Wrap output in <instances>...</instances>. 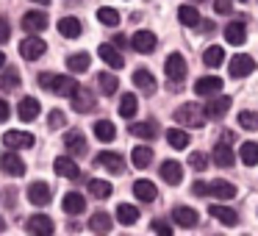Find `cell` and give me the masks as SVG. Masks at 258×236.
<instances>
[{
  "label": "cell",
  "mask_w": 258,
  "mask_h": 236,
  "mask_svg": "<svg viewBox=\"0 0 258 236\" xmlns=\"http://www.w3.org/2000/svg\"><path fill=\"white\" fill-rule=\"evenodd\" d=\"M39 86L56 95H73L78 89V81H73L70 75H53V73H42L39 75Z\"/></svg>",
  "instance_id": "cell-1"
},
{
  "label": "cell",
  "mask_w": 258,
  "mask_h": 236,
  "mask_svg": "<svg viewBox=\"0 0 258 236\" xmlns=\"http://www.w3.org/2000/svg\"><path fill=\"white\" fill-rule=\"evenodd\" d=\"M45 50H47L45 39H39V36H34V34L20 42V56L28 58V62H36L39 56H45Z\"/></svg>",
  "instance_id": "cell-2"
},
{
  "label": "cell",
  "mask_w": 258,
  "mask_h": 236,
  "mask_svg": "<svg viewBox=\"0 0 258 236\" xmlns=\"http://www.w3.org/2000/svg\"><path fill=\"white\" fill-rule=\"evenodd\" d=\"M164 70H167L169 81L180 84V81L186 78V58L180 56V53H172V56H167V62H164Z\"/></svg>",
  "instance_id": "cell-3"
},
{
  "label": "cell",
  "mask_w": 258,
  "mask_h": 236,
  "mask_svg": "<svg viewBox=\"0 0 258 236\" xmlns=\"http://www.w3.org/2000/svg\"><path fill=\"white\" fill-rule=\"evenodd\" d=\"M70 97H73V108L78 114H89L92 108H95V95H92L89 89H84V86H78Z\"/></svg>",
  "instance_id": "cell-4"
},
{
  "label": "cell",
  "mask_w": 258,
  "mask_h": 236,
  "mask_svg": "<svg viewBox=\"0 0 258 236\" xmlns=\"http://www.w3.org/2000/svg\"><path fill=\"white\" fill-rule=\"evenodd\" d=\"M230 78H247V75L255 70V62H252L250 56H244V53H239V56H233V62H230Z\"/></svg>",
  "instance_id": "cell-5"
},
{
  "label": "cell",
  "mask_w": 258,
  "mask_h": 236,
  "mask_svg": "<svg viewBox=\"0 0 258 236\" xmlns=\"http://www.w3.org/2000/svg\"><path fill=\"white\" fill-rule=\"evenodd\" d=\"M28 200L34 203V206H47V203L53 200L50 186H47L45 181H34V184L28 186Z\"/></svg>",
  "instance_id": "cell-6"
},
{
  "label": "cell",
  "mask_w": 258,
  "mask_h": 236,
  "mask_svg": "<svg viewBox=\"0 0 258 236\" xmlns=\"http://www.w3.org/2000/svg\"><path fill=\"white\" fill-rule=\"evenodd\" d=\"M3 145L12 147V150H17V147H34V136L28 131H6Z\"/></svg>",
  "instance_id": "cell-7"
},
{
  "label": "cell",
  "mask_w": 258,
  "mask_h": 236,
  "mask_svg": "<svg viewBox=\"0 0 258 236\" xmlns=\"http://www.w3.org/2000/svg\"><path fill=\"white\" fill-rule=\"evenodd\" d=\"M97 161V167H106L108 172H114V175H122L125 172V161H122V156H117V153H100V156L95 158Z\"/></svg>",
  "instance_id": "cell-8"
},
{
  "label": "cell",
  "mask_w": 258,
  "mask_h": 236,
  "mask_svg": "<svg viewBox=\"0 0 258 236\" xmlns=\"http://www.w3.org/2000/svg\"><path fill=\"white\" fill-rule=\"evenodd\" d=\"M0 169L6 175H14V178H17V175L25 172V164L17 153H3V156H0Z\"/></svg>",
  "instance_id": "cell-9"
},
{
  "label": "cell",
  "mask_w": 258,
  "mask_h": 236,
  "mask_svg": "<svg viewBox=\"0 0 258 236\" xmlns=\"http://www.w3.org/2000/svg\"><path fill=\"white\" fill-rule=\"evenodd\" d=\"M131 45H134L136 53H153L156 50V34H150V31H136Z\"/></svg>",
  "instance_id": "cell-10"
},
{
  "label": "cell",
  "mask_w": 258,
  "mask_h": 236,
  "mask_svg": "<svg viewBox=\"0 0 258 236\" xmlns=\"http://www.w3.org/2000/svg\"><path fill=\"white\" fill-rule=\"evenodd\" d=\"M172 219H175V225H180V228H195V225L200 222L197 211H195V208H189V206H178L172 211Z\"/></svg>",
  "instance_id": "cell-11"
},
{
  "label": "cell",
  "mask_w": 258,
  "mask_h": 236,
  "mask_svg": "<svg viewBox=\"0 0 258 236\" xmlns=\"http://www.w3.org/2000/svg\"><path fill=\"white\" fill-rule=\"evenodd\" d=\"M53 169H56L61 178H70V181H75L81 175V169H78V164L73 161L70 156H58L56 161H53Z\"/></svg>",
  "instance_id": "cell-12"
},
{
  "label": "cell",
  "mask_w": 258,
  "mask_h": 236,
  "mask_svg": "<svg viewBox=\"0 0 258 236\" xmlns=\"http://www.w3.org/2000/svg\"><path fill=\"white\" fill-rule=\"evenodd\" d=\"M23 28L28 31V34H39V31H45L47 28V14H42V12L23 14Z\"/></svg>",
  "instance_id": "cell-13"
},
{
  "label": "cell",
  "mask_w": 258,
  "mask_h": 236,
  "mask_svg": "<svg viewBox=\"0 0 258 236\" xmlns=\"http://www.w3.org/2000/svg\"><path fill=\"white\" fill-rule=\"evenodd\" d=\"M61 208H64V214H84L86 197L81 195V192H67L64 200H61Z\"/></svg>",
  "instance_id": "cell-14"
},
{
  "label": "cell",
  "mask_w": 258,
  "mask_h": 236,
  "mask_svg": "<svg viewBox=\"0 0 258 236\" xmlns=\"http://www.w3.org/2000/svg\"><path fill=\"white\" fill-rule=\"evenodd\" d=\"M211 158H214V164H217V167H222V169L233 167V147H230L228 142H219V145L214 147Z\"/></svg>",
  "instance_id": "cell-15"
},
{
  "label": "cell",
  "mask_w": 258,
  "mask_h": 236,
  "mask_svg": "<svg viewBox=\"0 0 258 236\" xmlns=\"http://www.w3.org/2000/svg\"><path fill=\"white\" fill-rule=\"evenodd\" d=\"M175 120H178L180 125H195V128H200L203 125V114L197 111V106H183V108H178V111H175Z\"/></svg>",
  "instance_id": "cell-16"
},
{
  "label": "cell",
  "mask_w": 258,
  "mask_h": 236,
  "mask_svg": "<svg viewBox=\"0 0 258 236\" xmlns=\"http://www.w3.org/2000/svg\"><path fill=\"white\" fill-rule=\"evenodd\" d=\"M230 97H214V100H208L206 103V117L208 120H219V117H225L228 114V108H230Z\"/></svg>",
  "instance_id": "cell-17"
},
{
  "label": "cell",
  "mask_w": 258,
  "mask_h": 236,
  "mask_svg": "<svg viewBox=\"0 0 258 236\" xmlns=\"http://www.w3.org/2000/svg\"><path fill=\"white\" fill-rule=\"evenodd\" d=\"M97 53H100V58H103V62H106L111 70H122V67H125V58L119 56V50H117L114 45H100V47H97Z\"/></svg>",
  "instance_id": "cell-18"
},
{
  "label": "cell",
  "mask_w": 258,
  "mask_h": 236,
  "mask_svg": "<svg viewBox=\"0 0 258 236\" xmlns=\"http://www.w3.org/2000/svg\"><path fill=\"white\" fill-rule=\"evenodd\" d=\"M219 89H222V81H219L217 75H203V78L195 84V92H197V95H203V97L217 95Z\"/></svg>",
  "instance_id": "cell-19"
},
{
  "label": "cell",
  "mask_w": 258,
  "mask_h": 236,
  "mask_svg": "<svg viewBox=\"0 0 258 236\" xmlns=\"http://www.w3.org/2000/svg\"><path fill=\"white\" fill-rule=\"evenodd\" d=\"M161 178L167 181L169 186H178L180 181H183V167H180L178 161H164L161 164Z\"/></svg>",
  "instance_id": "cell-20"
},
{
  "label": "cell",
  "mask_w": 258,
  "mask_h": 236,
  "mask_svg": "<svg viewBox=\"0 0 258 236\" xmlns=\"http://www.w3.org/2000/svg\"><path fill=\"white\" fill-rule=\"evenodd\" d=\"M64 147H67V153H73V156H84L86 153V139L81 131H70L67 139H64Z\"/></svg>",
  "instance_id": "cell-21"
},
{
  "label": "cell",
  "mask_w": 258,
  "mask_h": 236,
  "mask_svg": "<svg viewBox=\"0 0 258 236\" xmlns=\"http://www.w3.org/2000/svg\"><path fill=\"white\" fill-rule=\"evenodd\" d=\"M28 230L31 233H39V236L53 233V219L45 217V214H34V217L28 219Z\"/></svg>",
  "instance_id": "cell-22"
},
{
  "label": "cell",
  "mask_w": 258,
  "mask_h": 236,
  "mask_svg": "<svg viewBox=\"0 0 258 236\" xmlns=\"http://www.w3.org/2000/svg\"><path fill=\"white\" fill-rule=\"evenodd\" d=\"M17 114H20V120H25V123L36 120V117H39V100H36V97H23Z\"/></svg>",
  "instance_id": "cell-23"
},
{
  "label": "cell",
  "mask_w": 258,
  "mask_h": 236,
  "mask_svg": "<svg viewBox=\"0 0 258 236\" xmlns=\"http://www.w3.org/2000/svg\"><path fill=\"white\" fill-rule=\"evenodd\" d=\"M225 39H228L230 45H244L247 42V28L241 23H228L225 25Z\"/></svg>",
  "instance_id": "cell-24"
},
{
  "label": "cell",
  "mask_w": 258,
  "mask_h": 236,
  "mask_svg": "<svg viewBox=\"0 0 258 236\" xmlns=\"http://www.w3.org/2000/svg\"><path fill=\"white\" fill-rule=\"evenodd\" d=\"M134 84H136V89L145 92V95H153V92H156V81H153V75L147 73V70H136Z\"/></svg>",
  "instance_id": "cell-25"
},
{
  "label": "cell",
  "mask_w": 258,
  "mask_h": 236,
  "mask_svg": "<svg viewBox=\"0 0 258 236\" xmlns=\"http://www.w3.org/2000/svg\"><path fill=\"white\" fill-rule=\"evenodd\" d=\"M134 195L139 197V200H145V203H153L156 200V184H153V181H136L134 184Z\"/></svg>",
  "instance_id": "cell-26"
},
{
  "label": "cell",
  "mask_w": 258,
  "mask_h": 236,
  "mask_svg": "<svg viewBox=\"0 0 258 236\" xmlns=\"http://www.w3.org/2000/svg\"><path fill=\"white\" fill-rule=\"evenodd\" d=\"M58 34L67 36V39H78L81 36V23L75 17H61L58 20Z\"/></svg>",
  "instance_id": "cell-27"
},
{
  "label": "cell",
  "mask_w": 258,
  "mask_h": 236,
  "mask_svg": "<svg viewBox=\"0 0 258 236\" xmlns=\"http://www.w3.org/2000/svg\"><path fill=\"white\" fill-rule=\"evenodd\" d=\"M89 228L95 230V233H108V230H111V214H106V211L92 214V217H89Z\"/></svg>",
  "instance_id": "cell-28"
},
{
  "label": "cell",
  "mask_w": 258,
  "mask_h": 236,
  "mask_svg": "<svg viewBox=\"0 0 258 236\" xmlns=\"http://www.w3.org/2000/svg\"><path fill=\"white\" fill-rule=\"evenodd\" d=\"M211 195L214 197H219V200H230V197L236 195V186L233 184H228V181H211Z\"/></svg>",
  "instance_id": "cell-29"
},
{
  "label": "cell",
  "mask_w": 258,
  "mask_h": 236,
  "mask_svg": "<svg viewBox=\"0 0 258 236\" xmlns=\"http://www.w3.org/2000/svg\"><path fill=\"white\" fill-rule=\"evenodd\" d=\"M178 20L183 25H189V28H197V25H200V12H197L195 6H189V3H186V6L178 9Z\"/></svg>",
  "instance_id": "cell-30"
},
{
  "label": "cell",
  "mask_w": 258,
  "mask_h": 236,
  "mask_svg": "<svg viewBox=\"0 0 258 236\" xmlns=\"http://www.w3.org/2000/svg\"><path fill=\"white\" fill-rule=\"evenodd\" d=\"M89 64H92L89 53H73V56L67 58L70 73H86V70H89Z\"/></svg>",
  "instance_id": "cell-31"
},
{
  "label": "cell",
  "mask_w": 258,
  "mask_h": 236,
  "mask_svg": "<svg viewBox=\"0 0 258 236\" xmlns=\"http://www.w3.org/2000/svg\"><path fill=\"white\" fill-rule=\"evenodd\" d=\"M117 219L122 225H134L136 219H139V208L128 206V203H119V206H117Z\"/></svg>",
  "instance_id": "cell-32"
},
{
  "label": "cell",
  "mask_w": 258,
  "mask_h": 236,
  "mask_svg": "<svg viewBox=\"0 0 258 236\" xmlns=\"http://www.w3.org/2000/svg\"><path fill=\"white\" fill-rule=\"evenodd\" d=\"M136 111H139V100H136V95H122V100H119V114H122L125 120L136 117Z\"/></svg>",
  "instance_id": "cell-33"
},
{
  "label": "cell",
  "mask_w": 258,
  "mask_h": 236,
  "mask_svg": "<svg viewBox=\"0 0 258 236\" xmlns=\"http://www.w3.org/2000/svg\"><path fill=\"white\" fill-rule=\"evenodd\" d=\"M208 214H214L222 225H236V222H239V217H236L233 208H225V206H211V208H208Z\"/></svg>",
  "instance_id": "cell-34"
},
{
  "label": "cell",
  "mask_w": 258,
  "mask_h": 236,
  "mask_svg": "<svg viewBox=\"0 0 258 236\" xmlns=\"http://www.w3.org/2000/svg\"><path fill=\"white\" fill-rule=\"evenodd\" d=\"M95 136L100 142H114V136H117V128H114L108 120H97L95 123Z\"/></svg>",
  "instance_id": "cell-35"
},
{
  "label": "cell",
  "mask_w": 258,
  "mask_h": 236,
  "mask_svg": "<svg viewBox=\"0 0 258 236\" xmlns=\"http://www.w3.org/2000/svg\"><path fill=\"white\" fill-rule=\"evenodd\" d=\"M167 142L175 147V150H183V147H189V134L180 128H169L167 131Z\"/></svg>",
  "instance_id": "cell-36"
},
{
  "label": "cell",
  "mask_w": 258,
  "mask_h": 236,
  "mask_svg": "<svg viewBox=\"0 0 258 236\" xmlns=\"http://www.w3.org/2000/svg\"><path fill=\"white\" fill-rule=\"evenodd\" d=\"M131 134L139 136V139H156L158 128L153 123H134V125H131Z\"/></svg>",
  "instance_id": "cell-37"
},
{
  "label": "cell",
  "mask_w": 258,
  "mask_h": 236,
  "mask_svg": "<svg viewBox=\"0 0 258 236\" xmlns=\"http://www.w3.org/2000/svg\"><path fill=\"white\" fill-rule=\"evenodd\" d=\"M131 158H134V167L136 169H145L147 164L153 161V150H150V147H145V145L134 147V156H131Z\"/></svg>",
  "instance_id": "cell-38"
},
{
  "label": "cell",
  "mask_w": 258,
  "mask_h": 236,
  "mask_svg": "<svg viewBox=\"0 0 258 236\" xmlns=\"http://www.w3.org/2000/svg\"><path fill=\"white\" fill-rule=\"evenodd\" d=\"M203 62H206L208 67H219V64L225 62V50L219 45H211L206 53H203Z\"/></svg>",
  "instance_id": "cell-39"
},
{
  "label": "cell",
  "mask_w": 258,
  "mask_h": 236,
  "mask_svg": "<svg viewBox=\"0 0 258 236\" xmlns=\"http://www.w3.org/2000/svg\"><path fill=\"white\" fill-rule=\"evenodd\" d=\"M97 20H100L103 25H108V28H117L119 25V12L111 6H103L100 12H97Z\"/></svg>",
  "instance_id": "cell-40"
},
{
  "label": "cell",
  "mask_w": 258,
  "mask_h": 236,
  "mask_svg": "<svg viewBox=\"0 0 258 236\" xmlns=\"http://www.w3.org/2000/svg\"><path fill=\"white\" fill-rule=\"evenodd\" d=\"M241 161H244L247 167H255L258 164V145L255 142H244V145H241Z\"/></svg>",
  "instance_id": "cell-41"
},
{
  "label": "cell",
  "mask_w": 258,
  "mask_h": 236,
  "mask_svg": "<svg viewBox=\"0 0 258 236\" xmlns=\"http://www.w3.org/2000/svg\"><path fill=\"white\" fill-rule=\"evenodd\" d=\"M89 192L97 197V200H106L114 189H111V184H108V181H97L95 178V181H89Z\"/></svg>",
  "instance_id": "cell-42"
},
{
  "label": "cell",
  "mask_w": 258,
  "mask_h": 236,
  "mask_svg": "<svg viewBox=\"0 0 258 236\" xmlns=\"http://www.w3.org/2000/svg\"><path fill=\"white\" fill-rule=\"evenodd\" d=\"M97 86H100L103 95H114L119 84H117V78H114L111 73H100V75H97Z\"/></svg>",
  "instance_id": "cell-43"
},
{
  "label": "cell",
  "mask_w": 258,
  "mask_h": 236,
  "mask_svg": "<svg viewBox=\"0 0 258 236\" xmlns=\"http://www.w3.org/2000/svg\"><path fill=\"white\" fill-rule=\"evenodd\" d=\"M239 125L244 131H258V114L255 111H241L239 114Z\"/></svg>",
  "instance_id": "cell-44"
},
{
  "label": "cell",
  "mask_w": 258,
  "mask_h": 236,
  "mask_svg": "<svg viewBox=\"0 0 258 236\" xmlns=\"http://www.w3.org/2000/svg\"><path fill=\"white\" fill-rule=\"evenodd\" d=\"M0 89H3V92L17 89V73H14V70H6V73L0 75Z\"/></svg>",
  "instance_id": "cell-45"
},
{
  "label": "cell",
  "mask_w": 258,
  "mask_h": 236,
  "mask_svg": "<svg viewBox=\"0 0 258 236\" xmlns=\"http://www.w3.org/2000/svg\"><path fill=\"white\" fill-rule=\"evenodd\" d=\"M189 167L191 169H206L208 167V156H206V153H191V156H189Z\"/></svg>",
  "instance_id": "cell-46"
},
{
  "label": "cell",
  "mask_w": 258,
  "mask_h": 236,
  "mask_svg": "<svg viewBox=\"0 0 258 236\" xmlns=\"http://www.w3.org/2000/svg\"><path fill=\"white\" fill-rule=\"evenodd\" d=\"M47 123H50V128H53V131H58V128H64V125H67V117H64L61 111H50Z\"/></svg>",
  "instance_id": "cell-47"
},
{
  "label": "cell",
  "mask_w": 258,
  "mask_h": 236,
  "mask_svg": "<svg viewBox=\"0 0 258 236\" xmlns=\"http://www.w3.org/2000/svg\"><path fill=\"white\" fill-rule=\"evenodd\" d=\"M191 192H195L197 197H206V195H211V184H203V181H195V184H191Z\"/></svg>",
  "instance_id": "cell-48"
},
{
  "label": "cell",
  "mask_w": 258,
  "mask_h": 236,
  "mask_svg": "<svg viewBox=\"0 0 258 236\" xmlns=\"http://www.w3.org/2000/svg\"><path fill=\"white\" fill-rule=\"evenodd\" d=\"M214 9H217V14H230L233 0H214Z\"/></svg>",
  "instance_id": "cell-49"
},
{
  "label": "cell",
  "mask_w": 258,
  "mask_h": 236,
  "mask_svg": "<svg viewBox=\"0 0 258 236\" xmlns=\"http://www.w3.org/2000/svg\"><path fill=\"white\" fill-rule=\"evenodd\" d=\"M153 230H158V233L169 236V233H172V225H169V222H164V219H153Z\"/></svg>",
  "instance_id": "cell-50"
},
{
  "label": "cell",
  "mask_w": 258,
  "mask_h": 236,
  "mask_svg": "<svg viewBox=\"0 0 258 236\" xmlns=\"http://www.w3.org/2000/svg\"><path fill=\"white\" fill-rule=\"evenodd\" d=\"M9 36H12V25H9V20L0 17V45H3V42H9Z\"/></svg>",
  "instance_id": "cell-51"
},
{
  "label": "cell",
  "mask_w": 258,
  "mask_h": 236,
  "mask_svg": "<svg viewBox=\"0 0 258 236\" xmlns=\"http://www.w3.org/2000/svg\"><path fill=\"white\" fill-rule=\"evenodd\" d=\"M9 114H12V108H9V103L3 100V97H0V123H6Z\"/></svg>",
  "instance_id": "cell-52"
},
{
  "label": "cell",
  "mask_w": 258,
  "mask_h": 236,
  "mask_svg": "<svg viewBox=\"0 0 258 236\" xmlns=\"http://www.w3.org/2000/svg\"><path fill=\"white\" fill-rule=\"evenodd\" d=\"M197 28L206 31V34H208V31H214V23H206V20H200V25H197Z\"/></svg>",
  "instance_id": "cell-53"
},
{
  "label": "cell",
  "mask_w": 258,
  "mask_h": 236,
  "mask_svg": "<svg viewBox=\"0 0 258 236\" xmlns=\"http://www.w3.org/2000/svg\"><path fill=\"white\" fill-rule=\"evenodd\" d=\"M3 64H6V56H3V53H0V70H3Z\"/></svg>",
  "instance_id": "cell-54"
},
{
  "label": "cell",
  "mask_w": 258,
  "mask_h": 236,
  "mask_svg": "<svg viewBox=\"0 0 258 236\" xmlns=\"http://www.w3.org/2000/svg\"><path fill=\"white\" fill-rule=\"evenodd\" d=\"M34 3H45V6H47V3H50V0H34Z\"/></svg>",
  "instance_id": "cell-55"
},
{
  "label": "cell",
  "mask_w": 258,
  "mask_h": 236,
  "mask_svg": "<svg viewBox=\"0 0 258 236\" xmlns=\"http://www.w3.org/2000/svg\"><path fill=\"white\" fill-rule=\"evenodd\" d=\"M3 228H6V222H3V219H0V230H3Z\"/></svg>",
  "instance_id": "cell-56"
},
{
  "label": "cell",
  "mask_w": 258,
  "mask_h": 236,
  "mask_svg": "<svg viewBox=\"0 0 258 236\" xmlns=\"http://www.w3.org/2000/svg\"><path fill=\"white\" fill-rule=\"evenodd\" d=\"M195 3H200V0H195Z\"/></svg>",
  "instance_id": "cell-57"
},
{
  "label": "cell",
  "mask_w": 258,
  "mask_h": 236,
  "mask_svg": "<svg viewBox=\"0 0 258 236\" xmlns=\"http://www.w3.org/2000/svg\"><path fill=\"white\" fill-rule=\"evenodd\" d=\"M241 3H247V0H241Z\"/></svg>",
  "instance_id": "cell-58"
}]
</instances>
